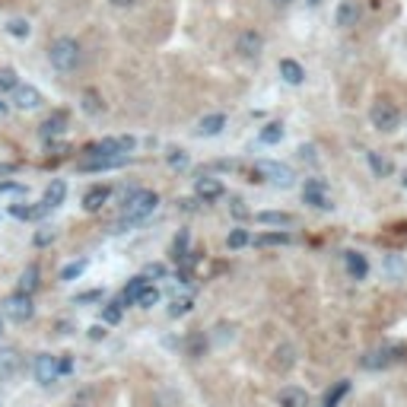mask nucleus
<instances>
[{
    "instance_id": "4c0bfd02",
    "label": "nucleus",
    "mask_w": 407,
    "mask_h": 407,
    "mask_svg": "<svg viewBox=\"0 0 407 407\" xmlns=\"http://www.w3.org/2000/svg\"><path fill=\"white\" fill-rule=\"evenodd\" d=\"M169 166L172 169H188V153L185 150H172L169 153Z\"/></svg>"
},
{
    "instance_id": "603ef678",
    "label": "nucleus",
    "mask_w": 407,
    "mask_h": 407,
    "mask_svg": "<svg viewBox=\"0 0 407 407\" xmlns=\"http://www.w3.org/2000/svg\"><path fill=\"white\" fill-rule=\"evenodd\" d=\"M401 185H404V188H407V172H404V175H401Z\"/></svg>"
},
{
    "instance_id": "8fccbe9b",
    "label": "nucleus",
    "mask_w": 407,
    "mask_h": 407,
    "mask_svg": "<svg viewBox=\"0 0 407 407\" xmlns=\"http://www.w3.org/2000/svg\"><path fill=\"white\" fill-rule=\"evenodd\" d=\"M0 115H6V102L4 99H0Z\"/></svg>"
},
{
    "instance_id": "ea45409f",
    "label": "nucleus",
    "mask_w": 407,
    "mask_h": 407,
    "mask_svg": "<svg viewBox=\"0 0 407 407\" xmlns=\"http://www.w3.org/2000/svg\"><path fill=\"white\" fill-rule=\"evenodd\" d=\"M144 277H147V280H153V277L159 280V277H166V268H162V264H150V268L144 270Z\"/></svg>"
},
{
    "instance_id": "20e7f679",
    "label": "nucleus",
    "mask_w": 407,
    "mask_h": 407,
    "mask_svg": "<svg viewBox=\"0 0 407 407\" xmlns=\"http://www.w3.org/2000/svg\"><path fill=\"white\" fill-rule=\"evenodd\" d=\"M404 344H382V347L369 350L363 359H359V366L369 372H379V369H388L391 363H398V359H404Z\"/></svg>"
},
{
    "instance_id": "58836bf2",
    "label": "nucleus",
    "mask_w": 407,
    "mask_h": 407,
    "mask_svg": "<svg viewBox=\"0 0 407 407\" xmlns=\"http://www.w3.org/2000/svg\"><path fill=\"white\" fill-rule=\"evenodd\" d=\"M188 309H191V300H175L172 309H169V315H185Z\"/></svg>"
},
{
    "instance_id": "a211bd4d",
    "label": "nucleus",
    "mask_w": 407,
    "mask_h": 407,
    "mask_svg": "<svg viewBox=\"0 0 407 407\" xmlns=\"http://www.w3.org/2000/svg\"><path fill=\"white\" fill-rule=\"evenodd\" d=\"M255 220L261 223V226H277V229H287L293 226V213H283V210H261V213H255Z\"/></svg>"
},
{
    "instance_id": "6e6d98bb",
    "label": "nucleus",
    "mask_w": 407,
    "mask_h": 407,
    "mask_svg": "<svg viewBox=\"0 0 407 407\" xmlns=\"http://www.w3.org/2000/svg\"><path fill=\"white\" fill-rule=\"evenodd\" d=\"M404 127H407V121H404Z\"/></svg>"
},
{
    "instance_id": "f704fd0d",
    "label": "nucleus",
    "mask_w": 407,
    "mask_h": 407,
    "mask_svg": "<svg viewBox=\"0 0 407 407\" xmlns=\"http://www.w3.org/2000/svg\"><path fill=\"white\" fill-rule=\"evenodd\" d=\"M83 270H86V261H70L64 270H60V280L70 283V280H77V277L83 274Z\"/></svg>"
},
{
    "instance_id": "f3484780",
    "label": "nucleus",
    "mask_w": 407,
    "mask_h": 407,
    "mask_svg": "<svg viewBox=\"0 0 407 407\" xmlns=\"http://www.w3.org/2000/svg\"><path fill=\"white\" fill-rule=\"evenodd\" d=\"M19 366H23V359H19L16 347H0V379H13Z\"/></svg>"
},
{
    "instance_id": "2f4dec72",
    "label": "nucleus",
    "mask_w": 407,
    "mask_h": 407,
    "mask_svg": "<svg viewBox=\"0 0 407 407\" xmlns=\"http://www.w3.org/2000/svg\"><path fill=\"white\" fill-rule=\"evenodd\" d=\"M6 32H10L13 38H29L32 26H29V19H10V23H6Z\"/></svg>"
},
{
    "instance_id": "f03ea898",
    "label": "nucleus",
    "mask_w": 407,
    "mask_h": 407,
    "mask_svg": "<svg viewBox=\"0 0 407 407\" xmlns=\"http://www.w3.org/2000/svg\"><path fill=\"white\" fill-rule=\"evenodd\" d=\"M159 207V194L156 191H134L131 198L125 201V213H121V229L127 226H137V223H144L147 216H153V210Z\"/></svg>"
},
{
    "instance_id": "4be33fe9",
    "label": "nucleus",
    "mask_w": 407,
    "mask_h": 407,
    "mask_svg": "<svg viewBox=\"0 0 407 407\" xmlns=\"http://www.w3.org/2000/svg\"><path fill=\"white\" fill-rule=\"evenodd\" d=\"M64 198H67V185L58 179V181H51V188L45 191L42 207H45V210H54V207H60V204H64Z\"/></svg>"
},
{
    "instance_id": "dca6fc26",
    "label": "nucleus",
    "mask_w": 407,
    "mask_h": 407,
    "mask_svg": "<svg viewBox=\"0 0 407 407\" xmlns=\"http://www.w3.org/2000/svg\"><path fill=\"white\" fill-rule=\"evenodd\" d=\"M223 127H226V115H223V112H213V115H204V118L198 121L194 134H198V137H216Z\"/></svg>"
},
{
    "instance_id": "72a5a7b5",
    "label": "nucleus",
    "mask_w": 407,
    "mask_h": 407,
    "mask_svg": "<svg viewBox=\"0 0 407 407\" xmlns=\"http://www.w3.org/2000/svg\"><path fill=\"white\" fill-rule=\"evenodd\" d=\"M156 302H159V290H156V287H150V283H147V290H144V293L137 296V305H140V309H153Z\"/></svg>"
},
{
    "instance_id": "393cba45",
    "label": "nucleus",
    "mask_w": 407,
    "mask_h": 407,
    "mask_svg": "<svg viewBox=\"0 0 407 407\" xmlns=\"http://www.w3.org/2000/svg\"><path fill=\"white\" fill-rule=\"evenodd\" d=\"M147 283H150L147 277H134V280L125 287V293H121V305H131V302L137 305V296L147 290Z\"/></svg>"
},
{
    "instance_id": "9d476101",
    "label": "nucleus",
    "mask_w": 407,
    "mask_h": 407,
    "mask_svg": "<svg viewBox=\"0 0 407 407\" xmlns=\"http://www.w3.org/2000/svg\"><path fill=\"white\" fill-rule=\"evenodd\" d=\"M359 19H363V4L359 0H341L334 10V26L341 29H356Z\"/></svg>"
},
{
    "instance_id": "f257e3e1",
    "label": "nucleus",
    "mask_w": 407,
    "mask_h": 407,
    "mask_svg": "<svg viewBox=\"0 0 407 407\" xmlns=\"http://www.w3.org/2000/svg\"><path fill=\"white\" fill-rule=\"evenodd\" d=\"M48 60H51V67L58 73H73L80 67V60H83V45H80L77 38H70V36L54 38V42L48 45Z\"/></svg>"
},
{
    "instance_id": "a19ab883",
    "label": "nucleus",
    "mask_w": 407,
    "mask_h": 407,
    "mask_svg": "<svg viewBox=\"0 0 407 407\" xmlns=\"http://www.w3.org/2000/svg\"><path fill=\"white\" fill-rule=\"evenodd\" d=\"M58 369H60V376H70V372H73V359L70 356H58Z\"/></svg>"
},
{
    "instance_id": "3c124183",
    "label": "nucleus",
    "mask_w": 407,
    "mask_h": 407,
    "mask_svg": "<svg viewBox=\"0 0 407 407\" xmlns=\"http://www.w3.org/2000/svg\"><path fill=\"white\" fill-rule=\"evenodd\" d=\"M305 4H309V6H318V4H322V0H305Z\"/></svg>"
},
{
    "instance_id": "09e8293b",
    "label": "nucleus",
    "mask_w": 407,
    "mask_h": 407,
    "mask_svg": "<svg viewBox=\"0 0 407 407\" xmlns=\"http://www.w3.org/2000/svg\"><path fill=\"white\" fill-rule=\"evenodd\" d=\"M270 4H274V6H277V10H287V6H290V4H293V0H270Z\"/></svg>"
},
{
    "instance_id": "e433bc0d",
    "label": "nucleus",
    "mask_w": 407,
    "mask_h": 407,
    "mask_svg": "<svg viewBox=\"0 0 407 407\" xmlns=\"http://www.w3.org/2000/svg\"><path fill=\"white\" fill-rule=\"evenodd\" d=\"M293 347H280L277 350V366H280V369H290V366H293Z\"/></svg>"
},
{
    "instance_id": "5fc2aeb1",
    "label": "nucleus",
    "mask_w": 407,
    "mask_h": 407,
    "mask_svg": "<svg viewBox=\"0 0 407 407\" xmlns=\"http://www.w3.org/2000/svg\"><path fill=\"white\" fill-rule=\"evenodd\" d=\"M73 407H86V404H73Z\"/></svg>"
},
{
    "instance_id": "aec40b11",
    "label": "nucleus",
    "mask_w": 407,
    "mask_h": 407,
    "mask_svg": "<svg viewBox=\"0 0 407 407\" xmlns=\"http://www.w3.org/2000/svg\"><path fill=\"white\" fill-rule=\"evenodd\" d=\"M277 404L280 407H309V395H305L302 388H296V385H287V388H280V395H277Z\"/></svg>"
},
{
    "instance_id": "423d86ee",
    "label": "nucleus",
    "mask_w": 407,
    "mask_h": 407,
    "mask_svg": "<svg viewBox=\"0 0 407 407\" xmlns=\"http://www.w3.org/2000/svg\"><path fill=\"white\" fill-rule=\"evenodd\" d=\"M302 201L315 210H334V201L328 194V181L324 179H305L302 185Z\"/></svg>"
},
{
    "instance_id": "f8f14e48",
    "label": "nucleus",
    "mask_w": 407,
    "mask_h": 407,
    "mask_svg": "<svg viewBox=\"0 0 407 407\" xmlns=\"http://www.w3.org/2000/svg\"><path fill=\"white\" fill-rule=\"evenodd\" d=\"M344 268H347V274L354 277V280H366V277H369V258L363 252H356V248H347V252H344Z\"/></svg>"
},
{
    "instance_id": "7ed1b4c3",
    "label": "nucleus",
    "mask_w": 407,
    "mask_h": 407,
    "mask_svg": "<svg viewBox=\"0 0 407 407\" xmlns=\"http://www.w3.org/2000/svg\"><path fill=\"white\" fill-rule=\"evenodd\" d=\"M369 125L376 127L379 134H395V131H401L404 115H401V108H398V102H391V99H376V102L369 105Z\"/></svg>"
},
{
    "instance_id": "ddd939ff",
    "label": "nucleus",
    "mask_w": 407,
    "mask_h": 407,
    "mask_svg": "<svg viewBox=\"0 0 407 407\" xmlns=\"http://www.w3.org/2000/svg\"><path fill=\"white\" fill-rule=\"evenodd\" d=\"M223 181L220 179H213V175H201V179H194V194L207 204V201H216V198H223Z\"/></svg>"
},
{
    "instance_id": "6ab92c4d",
    "label": "nucleus",
    "mask_w": 407,
    "mask_h": 407,
    "mask_svg": "<svg viewBox=\"0 0 407 407\" xmlns=\"http://www.w3.org/2000/svg\"><path fill=\"white\" fill-rule=\"evenodd\" d=\"M350 388H354V382H350V379H341V382H334L328 391H324L322 407H337V404L344 401V398L350 395Z\"/></svg>"
},
{
    "instance_id": "412c9836",
    "label": "nucleus",
    "mask_w": 407,
    "mask_h": 407,
    "mask_svg": "<svg viewBox=\"0 0 407 407\" xmlns=\"http://www.w3.org/2000/svg\"><path fill=\"white\" fill-rule=\"evenodd\" d=\"M385 277L395 283H404L407 280V261L404 255H385Z\"/></svg>"
},
{
    "instance_id": "473e14b6",
    "label": "nucleus",
    "mask_w": 407,
    "mask_h": 407,
    "mask_svg": "<svg viewBox=\"0 0 407 407\" xmlns=\"http://www.w3.org/2000/svg\"><path fill=\"white\" fill-rule=\"evenodd\" d=\"M16 86H19L16 73H13L10 67H0V92H13Z\"/></svg>"
},
{
    "instance_id": "2eb2a0df",
    "label": "nucleus",
    "mask_w": 407,
    "mask_h": 407,
    "mask_svg": "<svg viewBox=\"0 0 407 407\" xmlns=\"http://www.w3.org/2000/svg\"><path fill=\"white\" fill-rule=\"evenodd\" d=\"M277 70H280L283 83H290V86H302V83H305V67L300 64V60H293V58H280Z\"/></svg>"
},
{
    "instance_id": "bb28decb",
    "label": "nucleus",
    "mask_w": 407,
    "mask_h": 407,
    "mask_svg": "<svg viewBox=\"0 0 407 407\" xmlns=\"http://www.w3.org/2000/svg\"><path fill=\"white\" fill-rule=\"evenodd\" d=\"M366 162H369V169H372V175H376V179H385V175L391 172V166L382 159V153H379V150H369V153H366Z\"/></svg>"
},
{
    "instance_id": "0eeeda50",
    "label": "nucleus",
    "mask_w": 407,
    "mask_h": 407,
    "mask_svg": "<svg viewBox=\"0 0 407 407\" xmlns=\"http://www.w3.org/2000/svg\"><path fill=\"white\" fill-rule=\"evenodd\" d=\"M4 312H6V318H13V322H29L32 315H36V305H32V296L29 293H13V296H6V302H4Z\"/></svg>"
},
{
    "instance_id": "de8ad7c7",
    "label": "nucleus",
    "mask_w": 407,
    "mask_h": 407,
    "mask_svg": "<svg viewBox=\"0 0 407 407\" xmlns=\"http://www.w3.org/2000/svg\"><path fill=\"white\" fill-rule=\"evenodd\" d=\"M108 4H112V6H134L137 0H108Z\"/></svg>"
},
{
    "instance_id": "37998d69",
    "label": "nucleus",
    "mask_w": 407,
    "mask_h": 407,
    "mask_svg": "<svg viewBox=\"0 0 407 407\" xmlns=\"http://www.w3.org/2000/svg\"><path fill=\"white\" fill-rule=\"evenodd\" d=\"M90 337H92V341H99V337H105V328H102V324H92V328H90Z\"/></svg>"
},
{
    "instance_id": "79ce46f5",
    "label": "nucleus",
    "mask_w": 407,
    "mask_h": 407,
    "mask_svg": "<svg viewBox=\"0 0 407 407\" xmlns=\"http://www.w3.org/2000/svg\"><path fill=\"white\" fill-rule=\"evenodd\" d=\"M300 159L315 162V147H312V144H302V147H300Z\"/></svg>"
},
{
    "instance_id": "6e6552de",
    "label": "nucleus",
    "mask_w": 407,
    "mask_h": 407,
    "mask_svg": "<svg viewBox=\"0 0 407 407\" xmlns=\"http://www.w3.org/2000/svg\"><path fill=\"white\" fill-rule=\"evenodd\" d=\"M127 159L131 156H83L77 162V169L80 172H112V169L127 166Z\"/></svg>"
},
{
    "instance_id": "a18cd8bd",
    "label": "nucleus",
    "mask_w": 407,
    "mask_h": 407,
    "mask_svg": "<svg viewBox=\"0 0 407 407\" xmlns=\"http://www.w3.org/2000/svg\"><path fill=\"white\" fill-rule=\"evenodd\" d=\"M51 239H54V236H51V233H38V236H36V245H48V242H51Z\"/></svg>"
},
{
    "instance_id": "a878e982",
    "label": "nucleus",
    "mask_w": 407,
    "mask_h": 407,
    "mask_svg": "<svg viewBox=\"0 0 407 407\" xmlns=\"http://www.w3.org/2000/svg\"><path fill=\"white\" fill-rule=\"evenodd\" d=\"M38 290V268L36 264H29V268L23 270V274H19V293H36Z\"/></svg>"
},
{
    "instance_id": "9b49d317",
    "label": "nucleus",
    "mask_w": 407,
    "mask_h": 407,
    "mask_svg": "<svg viewBox=\"0 0 407 407\" xmlns=\"http://www.w3.org/2000/svg\"><path fill=\"white\" fill-rule=\"evenodd\" d=\"M58 376H60V369H58V356H51V354H38V356H36V379H38V385H51V382H58Z\"/></svg>"
},
{
    "instance_id": "1a4fd4ad",
    "label": "nucleus",
    "mask_w": 407,
    "mask_h": 407,
    "mask_svg": "<svg viewBox=\"0 0 407 407\" xmlns=\"http://www.w3.org/2000/svg\"><path fill=\"white\" fill-rule=\"evenodd\" d=\"M236 51H239L245 60H258L264 51V36L258 29H242L239 38H236Z\"/></svg>"
},
{
    "instance_id": "c756f323",
    "label": "nucleus",
    "mask_w": 407,
    "mask_h": 407,
    "mask_svg": "<svg viewBox=\"0 0 407 407\" xmlns=\"http://www.w3.org/2000/svg\"><path fill=\"white\" fill-rule=\"evenodd\" d=\"M248 242H252V236H248V229H242V226H236L233 233L226 236V245L229 248H245Z\"/></svg>"
},
{
    "instance_id": "864d4df0",
    "label": "nucleus",
    "mask_w": 407,
    "mask_h": 407,
    "mask_svg": "<svg viewBox=\"0 0 407 407\" xmlns=\"http://www.w3.org/2000/svg\"><path fill=\"white\" fill-rule=\"evenodd\" d=\"M0 334H4V318H0Z\"/></svg>"
},
{
    "instance_id": "5701e85b",
    "label": "nucleus",
    "mask_w": 407,
    "mask_h": 407,
    "mask_svg": "<svg viewBox=\"0 0 407 407\" xmlns=\"http://www.w3.org/2000/svg\"><path fill=\"white\" fill-rule=\"evenodd\" d=\"M64 127H67V118L60 112H54L51 118H45V125L38 127V134H42L45 140H51V137H58V134H64Z\"/></svg>"
},
{
    "instance_id": "49530a36",
    "label": "nucleus",
    "mask_w": 407,
    "mask_h": 407,
    "mask_svg": "<svg viewBox=\"0 0 407 407\" xmlns=\"http://www.w3.org/2000/svg\"><path fill=\"white\" fill-rule=\"evenodd\" d=\"M233 213H236V216H248V210L242 207V201H233Z\"/></svg>"
},
{
    "instance_id": "39448f33",
    "label": "nucleus",
    "mask_w": 407,
    "mask_h": 407,
    "mask_svg": "<svg viewBox=\"0 0 407 407\" xmlns=\"http://www.w3.org/2000/svg\"><path fill=\"white\" fill-rule=\"evenodd\" d=\"M255 172L261 175V179H268L270 185H277V188H293V181H296V175H293V169L287 166V162H274V159H261V162H255Z\"/></svg>"
},
{
    "instance_id": "4468645a",
    "label": "nucleus",
    "mask_w": 407,
    "mask_h": 407,
    "mask_svg": "<svg viewBox=\"0 0 407 407\" xmlns=\"http://www.w3.org/2000/svg\"><path fill=\"white\" fill-rule=\"evenodd\" d=\"M13 102H16V108H23V112H32V108H38L42 105V92L36 90V86H29V83H19L16 90H13Z\"/></svg>"
},
{
    "instance_id": "c03bdc74",
    "label": "nucleus",
    "mask_w": 407,
    "mask_h": 407,
    "mask_svg": "<svg viewBox=\"0 0 407 407\" xmlns=\"http://www.w3.org/2000/svg\"><path fill=\"white\" fill-rule=\"evenodd\" d=\"M0 191H23L16 181H0Z\"/></svg>"
},
{
    "instance_id": "b1692460",
    "label": "nucleus",
    "mask_w": 407,
    "mask_h": 407,
    "mask_svg": "<svg viewBox=\"0 0 407 407\" xmlns=\"http://www.w3.org/2000/svg\"><path fill=\"white\" fill-rule=\"evenodd\" d=\"M108 201V188L105 185H96V188H90L86 191V198H83V207L90 210V213H96V210H102V204Z\"/></svg>"
},
{
    "instance_id": "c9c22d12",
    "label": "nucleus",
    "mask_w": 407,
    "mask_h": 407,
    "mask_svg": "<svg viewBox=\"0 0 407 407\" xmlns=\"http://www.w3.org/2000/svg\"><path fill=\"white\" fill-rule=\"evenodd\" d=\"M102 322H105V324H118L121 322V300L118 302H108L105 309H102Z\"/></svg>"
},
{
    "instance_id": "7c9ffc66",
    "label": "nucleus",
    "mask_w": 407,
    "mask_h": 407,
    "mask_svg": "<svg viewBox=\"0 0 407 407\" xmlns=\"http://www.w3.org/2000/svg\"><path fill=\"white\" fill-rule=\"evenodd\" d=\"M83 112H86V115H102V112H105L102 99H99L92 90H86V92H83Z\"/></svg>"
},
{
    "instance_id": "c85d7f7f",
    "label": "nucleus",
    "mask_w": 407,
    "mask_h": 407,
    "mask_svg": "<svg viewBox=\"0 0 407 407\" xmlns=\"http://www.w3.org/2000/svg\"><path fill=\"white\" fill-rule=\"evenodd\" d=\"M290 242H293L290 233H264L255 239V245H290Z\"/></svg>"
},
{
    "instance_id": "cd10ccee",
    "label": "nucleus",
    "mask_w": 407,
    "mask_h": 407,
    "mask_svg": "<svg viewBox=\"0 0 407 407\" xmlns=\"http://www.w3.org/2000/svg\"><path fill=\"white\" fill-rule=\"evenodd\" d=\"M283 140V125L280 121H270L261 127V144H280Z\"/></svg>"
}]
</instances>
